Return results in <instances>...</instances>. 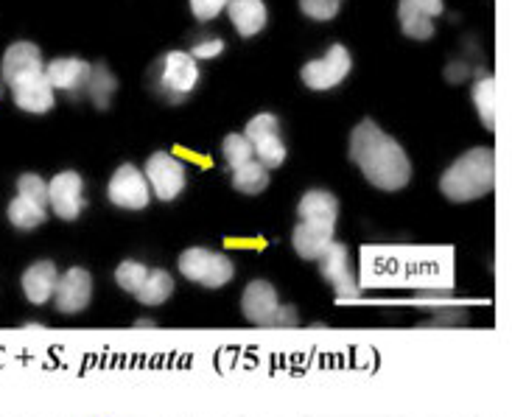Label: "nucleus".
Segmentation results:
<instances>
[{"label": "nucleus", "instance_id": "obj_1", "mask_svg": "<svg viewBox=\"0 0 512 417\" xmlns=\"http://www.w3.org/2000/svg\"><path fill=\"white\" fill-rule=\"evenodd\" d=\"M350 157L361 174L381 191H401L412 180V163L398 140L381 132L375 121H361L350 135Z\"/></svg>", "mask_w": 512, "mask_h": 417}, {"label": "nucleus", "instance_id": "obj_2", "mask_svg": "<svg viewBox=\"0 0 512 417\" xmlns=\"http://www.w3.org/2000/svg\"><path fill=\"white\" fill-rule=\"evenodd\" d=\"M496 185V154L487 146L462 154L440 180V191L451 202H473L493 191Z\"/></svg>", "mask_w": 512, "mask_h": 417}, {"label": "nucleus", "instance_id": "obj_3", "mask_svg": "<svg viewBox=\"0 0 512 417\" xmlns=\"http://www.w3.org/2000/svg\"><path fill=\"white\" fill-rule=\"evenodd\" d=\"M241 311L258 328H291V325H297V314L291 308L280 306L275 286L266 280H252L244 289Z\"/></svg>", "mask_w": 512, "mask_h": 417}, {"label": "nucleus", "instance_id": "obj_4", "mask_svg": "<svg viewBox=\"0 0 512 417\" xmlns=\"http://www.w3.org/2000/svg\"><path fill=\"white\" fill-rule=\"evenodd\" d=\"M180 272L188 280H194L205 289H222L236 275L233 261L224 252L205 250V247H191L180 255Z\"/></svg>", "mask_w": 512, "mask_h": 417}, {"label": "nucleus", "instance_id": "obj_5", "mask_svg": "<svg viewBox=\"0 0 512 417\" xmlns=\"http://www.w3.org/2000/svg\"><path fill=\"white\" fill-rule=\"evenodd\" d=\"M244 138L250 140L252 154L255 160L266 168L283 166L286 160V146L280 140V129H277V118L272 112H261L255 115L247 129H244Z\"/></svg>", "mask_w": 512, "mask_h": 417}, {"label": "nucleus", "instance_id": "obj_6", "mask_svg": "<svg viewBox=\"0 0 512 417\" xmlns=\"http://www.w3.org/2000/svg\"><path fill=\"white\" fill-rule=\"evenodd\" d=\"M107 194H110L112 205L126 210H143L152 199V188L143 177V171L132 166V163H124L112 174L110 185H107Z\"/></svg>", "mask_w": 512, "mask_h": 417}, {"label": "nucleus", "instance_id": "obj_7", "mask_svg": "<svg viewBox=\"0 0 512 417\" xmlns=\"http://www.w3.org/2000/svg\"><path fill=\"white\" fill-rule=\"evenodd\" d=\"M146 180L152 185V191L157 199L171 202L182 194L185 188V166L174 154L154 152L146 163Z\"/></svg>", "mask_w": 512, "mask_h": 417}, {"label": "nucleus", "instance_id": "obj_8", "mask_svg": "<svg viewBox=\"0 0 512 417\" xmlns=\"http://www.w3.org/2000/svg\"><path fill=\"white\" fill-rule=\"evenodd\" d=\"M350 54H347L345 45H331V51L322 56V59H314L303 68V82L311 87V90H331L339 82H345L347 73H350Z\"/></svg>", "mask_w": 512, "mask_h": 417}, {"label": "nucleus", "instance_id": "obj_9", "mask_svg": "<svg viewBox=\"0 0 512 417\" xmlns=\"http://www.w3.org/2000/svg\"><path fill=\"white\" fill-rule=\"evenodd\" d=\"M84 182L79 177V171H59L54 180L48 182V205L54 208V213L65 222L79 219V213L84 208Z\"/></svg>", "mask_w": 512, "mask_h": 417}, {"label": "nucleus", "instance_id": "obj_10", "mask_svg": "<svg viewBox=\"0 0 512 417\" xmlns=\"http://www.w3.org/2000/svg\"><path fill=\"white\" fill-rule=\"evenodd\" d=\"M90 297H93V278H90L87 269L73 266L65 275H59L54 289L59 314H79V311L90 306Z\"/></svg>", "mask_w": 512, "mask_h": 417}, {"label": "nucleus", "instance_id": "obj_11", "mask_svg": "<svg viewBox=\"0 0 512 417\" xmlns=\"http://www.w3.org/2000/svg\"><path fill=\"white\" fill-rule=\"evenodd\" d=\"M317 261L325 280L333 286L336 297H342V300H356V297H359V286H356V278H353L350 264H347L350 258H347L345 244L333 241L331 247L322 252Z\"/></svg>", "mask_w": 512, "mask_h": 417}, {"label": "nucleus", "instance_id": "obj_12", "mask_svg": "<svg viewBox=\"0 0 512 417\" xmlns=\"http://www.w3.org/2000/svg\"><path fill=\"white\" fill-rule=\"evenodd\" d=\"M443 14V0H401L398 17L406 37L429 40L434 34V17Z\"/></svg>", "mask_w": 512, "mask_h": 417}, {"label": "nucleus", "instance_id": "obj_13", "mask_svg": "<svg viewBox=\"0 0 512 417\" xmlns=\"http://www.w3.org/2000/svg\"><path fill=\"white\" fill-rule=\"evenodd\" d=\"M163 87L174 101H180L182 96H188L199 82V68H196V59L185 51H171L163 59Z\"/></svg>", "mask_w": 512, "mask_h": 417}, {"label": "nucleus", "instance_id": "obj_14", "mask_svg": "<svg viewBox=\"0 0 512 417\" xmlns=\"http://www.w3.org/2000/svg\"><path fill=\"white\" fill-rule=\"evenodd\" d=\"M12 96L20 110L34 112V115H42V112H48L54 107V87L45 79V70L17 79L12 84Z\"/></svg>", "mask_w": 512, "mask_h": 417}, {"label": "nucleus", "instance_id": "obj_15", "mask_svg": "<svg viewBox=\"0 0 512 417\" xmlns=\"http://www.w3.org/2000/svg\"><path fill=\"white\" fill-rule=\"evenodd\" d=\"M42 70H45V65H42L40 48L34 42H14L12 48L3 54L0 76H3V82L12 87L17 79L31 76V73H42Z\"/></svg>", "mask_w": 512, "mask_h": 417}, {"label": "nucleus", "instance_id": "obj_16", "mask_svg": "<svg viewBox=\"0 0 512 417\" xmlns=\"http://www.w3.org/2000/svg\"><path fill=\"white\" fill-rule=\"evenodd\" d=\"M90 70L93 65H87L84 59H54L45 65V79L54 90H65V93H76L87 87V79H90Z\"/></svg>", "mask_w": 512, "mask_h": 417}, {"label": "nucleus", "instance_id": "obj_17", "mask_svg": "<svg viewBox=\"0 0 512 417\" xmlns=\"http://www.w3.org/2000/svg\"><path fill=\"white\" fill-rule=\"evenodd\" d=\"M56 280H59V272H56V266L51 261H37V264L28 266L26 272H23V280H20L28 303L45 306L54 297Z\"/></svg>", "mask_w": 512, "mask_h": 417}, {"label": "nucleus", "instance_id": "obj_18", "mask_svg": "<svg viewBox=\"0 0 512 417\" xmlns=\"http://www.w3.org/2000/svg\"><path fill=\"white\" fill-rule=\"evenodd\" d=\"M300 222L319 224V227H336L339 219V202L328 191H308L297 205Z\"/></svg>", "mask_w": 512, "mask_h": 417}, {"label": "nucleus", "instance_id": "obj_19", "mask_svg": "<svg viewBox=\"0 0 512 417\" xmlns=\"http://www.w3.org/2000/svg\"><path fill=\"white\" fill-rule=\"evenodd\" d=\"M333 230L336 227H319V224L300 222L291 233V244L294 252L305 258V261H317L322 252L333 244Z\"/></svg>", "mask_w": 512, "mask_h": 417}, {"label": "nucleus", "instance_id": "obj_20", "mask_svg": "<svg viewBox=\"0 0 512 417\" xmlns=\"http://www.w3.org/2000/svg\"><path fill=\"white\" fill-rule=\"evenodd\" d=\"M227 14L241 37H255L266 26V6L263 0H227Z\"/></svg>", "mask_w": 512, "mask_h": 417}, {"label": "nucleus", "instance_id": "obj_21", "mask_svg": "<svg viewBox=\"0 0 512 417\" xmlns=\"http://www.w3.org/2000/svg\"><path fill=\"white\" fill-rule=\"evenodd\" d=\"M171 294H174V280H171L166 269H149L146 283L140 286V292L135 297H138L140 306H160V303H166Z\"/></svg>", "mask_w": 512, "mask_h": 417}, {"label": "nucleus", "instance_id": "obj_22", "mask_svg": "<svg viewBox=\"0 0 512 417\" xmlns=\"http://www.w3.org/2000/svg\"><path fill=\"white\" fill-rule=\"evenodd\" d=\"M233 185H236V191H241V194H261L263 188L269 185V168L261 166L252 157L250 163L233 168Z\"/></svg>", "mask_w": 512, "mask_h": 417}, {"label": "nucleus", "instance_id": "obj_23", "mask_svg": "<svg viewBox=\"0 0 512 417\" xmlns=\"http://www.w3.org/2000/svg\"><path fill=\"white\" fill-rule=\"evenodd\" d=\"M473 104H476L482 124L493 132L496 129V79L493 76H485L473 84Z\"/></svg>", "mask_w": 512, "mask_h": 417}, {"label": "nucleus", "instance_id": "obj_24", "mask_svg": "<svg viewBox=\"0 0 512 417\" xmlns=\"http://www.w3.org/2000/svg\"><path fill=\"white\" fill-rule=\"evenodd\" d=\"M48 216H45V208H40L37 202H31L26 196H14L12 205H9V222L17 227V230H34L40 227Z\"/></svg>", "mask_w": 512, "mask_h": 417}, {"label": "nucleus", "instance_id": "obj_25", "mask_svg": "<svg viewBox=\"0 0 512 417\" xmlns=\"http://www.w3.org/2000/svg\"><path fill=\"white\" fill-rule=\"evenodd\" d=\"M87 90H90V96L96 101V107H107L110 104L112 90H115V79H112V73L104 65H96V68L90 70V79H87Z\"/></svg>", "mask_w": 512, "mask_h": 417}, {"label": "nucleus", "instance_id": "obj_26", "mask_svg": "<svg viewBox=\"0 0 512 417\" xmlns=\"http://www.w3.org/2000/svg\"><path fill=\"white\" fill-rule=\"evenodd\" d=\"M146 275H149V269L143 264H138V261H124V264L115 269V283L126 294H138L140 286L146 283Z\"/></svg>", "mask_w": 512, "mask_h": 417}, {"label": "nucleus", "instance_id": "obj_27", "mask_svg": "<svg viewBox=\"0 0 512 417\" xmlns=\"http://www.w3.org/2000/svg\"><path fill=\"white\" fill-rule=\"evenodd\" d=\"M224 160H227V166L230 168H238L244 166V163H250L252 157V146L250 140L244 138V135H227L224 138Z\"/></svg>", "mask_w": 512, "mask_h": 417}, {"label": "nucleus", "instance_id": "obj_28", "mask_svg": "<svg viewBox=\"0 0 512 417\" xmlns=\"http://www.w3.org/2000/svg\"><path fill=\"white\" fill-rule=\"evenodd\" d=\"M17 196H26L40 208H48V182L42 180L40 174H23L17 180Z\"/></svg>", "mask_w": 512, "mask_h": 417}, {"label": "nucleus", "instance_id": "obj_29", "mask_svg": "<svg viewBox=\"0 0 512 417\" xmlns=\"http://www.w3.org/2000/svg\"><path fill=\"white\" fill-rule=\"evenodd\" d=\"M300 6L311 20H333L342 0H300Z\"/></svg>", "mask_w": 512, "mask_h": 417}, {"label": "nucleus", "instance_id": "obj_30", "mask_svg": "<svg viewBox=\"0 0 512 417\" xmlns=\"http://www.w3.org/2000/svg\"><path fill=\"white\" fill-rule=\"evenodd\" d=\"M227 6V0H191V12L199 20H213Z\"/></svg>", "mask_w": 512, "mask_h": 417}, {"label": "nucleus", "instance_id": "obj_31", "mask_svg": "<svg viewBox=\"0 0 512 417\" xmlns=\"http://www.w3.org/2000/svg\"><path fill=\"white\" fill-rule=\"evenodd\" d=\"M224 51V42L222 40H208V42H199L191 56L194 59H213V56H219Z\"/></svg>", "mask_w": 512, "mask_h": 417}]
</instances>
